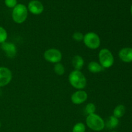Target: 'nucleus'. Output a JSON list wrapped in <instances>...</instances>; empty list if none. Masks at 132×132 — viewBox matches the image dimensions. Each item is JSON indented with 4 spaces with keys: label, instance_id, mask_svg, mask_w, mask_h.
<instances>
[{
    "label": "nucleus",
    "instance_id": "obj_11",
    "mask_svg": "<svg viewBox=\"0 0 132 132\" xmlns=\"http://www.w3.org/2000/svg\"><path fill=\"white\" fill-rule=\"evenodd\" d=\"M1 48L5 52L6 55L9 57H14L16 54L17 50L15 45L11 43H3L1 45Z\"/></svg>",
    "mask_w": 132,
    "mask_h": 132
},
{
    "label": "nucleus",
    "instance_id": "obj_14",
    "mask_svg": "<svg viewBox=\"0 0 132 132\" xmlns=\"http://www.w3.org/2000/svg\"><path fill=\"white\" fill-rule=\"evenodd\" d=\"M119 123V119L117 117H114L113 116H110L108 119H107L106 121L104 122L105 124V126L107 128L110 129V130H112L117 127Z\"/></svg>",
    "mask_w": 132,
    "mask_h": 132
},
{
    "label": "nucleus",
    "instance_id": "obj_1",
    "mask_svg": "<svg viewBox=\"0 0 132 132\" xmlns=\"http://www.w3.org/2000/svg\"><path fill=\"white\" fill-rule=\"evenodd\" d=\"M68 81L70 84L74 88L82 90L86 86V79L83 73L79 70H74L70 72L68 76Z\"/></svg>",
    "mask_w": 132,
    "mask_h": 132
},
{
    "label": "nucleus",
    "instance_id": "obj_6",
    "mask_svg": "<svg viewBox=\"0 0 132 132\" xmlns=\"http://www.w3.org/2000/svg\"><path fill=\"white\" fill-rule=\"evenodd\" d=\"M44 58L46 61L52 63H60L62 59V54L60 50L55 48H50L44 53Z\"/></svg>",
    "mask_w": 132,
    "mask_h": 132
},
{
    "label": "nucleus",
    "instance_id": "obj_17",
    "mask_svg": "<svg viewBox=\"0 0 132 132\" xmlns=\"http://www.w3.org/2000/svg\"><path fill=\"white\" fill-rule=\"evenodd\" d=\"M86 126L82 122H78L76 124L72 129V132H85Z\"/></svg>",
    "mask_w": 132,
    "mask_h": 132
},
{
    "label": "nucleus",
    "instance_id": "obj_4",
    "mask_svg": "<svg viewBox=\"0 0 132 132\" xmlns=\"http://www.w3.org/2000/svg\"><path fill=\"white\" fill-rule=\"evenodd\" d=\"M99 60L100 64L104 69L110 68L114 63L113 54L107 48H103L99 51Z\"/></svg>",
    "mask_w": 132,
    "mask_h": 132
},
{
    "label": "nucleus",
    "instance_id": "obj_7",
    "mask_svg": "<svg viewBox=\"0 0 132 132\" xmlns=\"http://www.w3.org/2000/svg\"><path fill=\"white\" fill-rule=\"evenodd\" d=\"M12 74L10 70L6 67H0V87L6 86L11 81Z\"/></svg>",
    "mask_w": 132,
    "mask_h": 132
},
{
    "label": "nucleus",
    "instance_id": "obj_22",
    "mask_svg": "<svg viewBox=\"0 0 132 132\" xmlns=\"http://www.w3.org/2000/svg\"><path fill=\"white\" fill-rule=\"evenodd\" d=\"M131 15H132V5L131 6Z\"/></svg>",
    "mask_w": 132,
    "mask_h": 132
},
{
    "label": "nucleus",
    "instance_id": "obj_19",
    "mask_svg": "<svg viewBox=\"0 0 132 132\" xmlns=\"http://www.w3.org/2000/svg\"><path fill=\"white\" fill-rule=\"evenodd\" d=\"M7 32L6 30L3 27H0V43H3L7 39Z\"/></svg>",
    "mask_w": 132,
    "mask_h": 132
},
{
    "label": "nucleus",
    "instance_id": "obj_15",
    "mask_svg": "<svg viewBox=\"0 0 132 132\" xmlns=\"http://www.w3.org/2000/svg\"><path fill=\"white\" fill-rule=\"evenodd\" d=\"M125 112H126V109H125V106L122 104H119L113 110V116L118 119L121 118L125 115Z\"/></svg>",
    "mask_w": 132,
    "mask_h": 132
},
{
    "label": "nucleus",
    "instance_id": "obj_3",
    "mask_svg": "<svg viewBox=\"0 0 132 132\" xmlns=\"http://www.w3.org/2000/svg\"><path fill=\"white\" fill-rule=\"evenodd\" d=\"M28 15V10L23 4L17 5L14 8L12 11V19L14 22L18 24L23 23L25 21Z\"/></svg>",
    "mask_w": 132,
    "mask_h": 132
},
{
    "label": "nucleus",
    "instance_id": "obj_18",
    "mask_svg": "<svg viewBox=\"0 0 132 132\" xmlns=\"http://www.w3.org/2000/svg\"><path fill=\"white\" fill-rule=\"evenodd\" d=\"M95 110H96V106L94 103H90L86 104V108H85V112L88 115L95 113Z\"/></svg>",
    "mask_w": 132,
    "mask_h": 132
},
{
    "label": "nucleus",
    "instance_id": "obj_5",
    "mask_svg": "<svg viewBox=\"0 0 132 132\" xmlns=\"http://www.w3.org/2000/svg\"><path fill=\"white\" fill-rule=\"evenodd\" d=\"M83 42L86 47L92 50L98 48L101 45L100 37L95 32H88L84 35Z\"/></svg>",
    "mask_w": 132,
    "mask_h": 132
},
{
    "label": "nucleus",
    "instance_id": "obj_10",
    "mask_svg": "<svg viewBox=\"0 0 132 132\" xmlns=\"http://www.w3.org/2000/svg\"><path fill=\"white\" fill-rule=\"evenodd\" d=\"M119 57L125 63L132 62V48L126 47L121 49L119 52Z\"/></svg>",
    "mask_w": 132,
    "mask_h": 132
},
{
    "label": "nucleus",
    "instance_id": "obj_21",
    "mask_svg": "<svg viewBox=\"0 0 132 132\" xmlns=\"http://www.w3.org/2000/svg\"><path fill=\"white\" fill-rule=\"evenodd\" d=\"M5 3L8 7L14 8L17 5V0H5Z\"/></svg>",
    "mask_w": 132,
    "mask_h": 132
},
{
    "label": "nucleus",
    "instance_id": "obj_24",
    "mask_svg": "<svg viewBox=\"0 0 132 132\" xmlns=\"http://www.w3.org/2000/svg\"><path fill=\"white\" fill-rule=\"evenodd\" d=\"M0 127H1V122H0Z\"/></svg>",
    "mask_w": 132,
    "mask_h": 132
},
{
    "label": "nucleus",
    "instance_id": "obj_13",
    "mask_svg": "<svg viewBox=\"0 0 132 132\" xmlns=\"http://www.w3.org/2000/svg\"><path fill=\"white\" fill-rule=\"evenodd\" d=\"M88 70L91 73H97L104 71V68L101 65L100 63H98L95 61H91L88 64Z\"/></svg>",
    "mask_w": 132,
    "mask_h": 132
},
{
    "label": "nucleus",
    "instance_id": "obj_8",
    "mask_svg": "<svg viewBox=\"0 0 132 132\" xmlns=\"http://www.w3.org/2000/svg\"><path fill=\"white\" fill-rule=\"evenodd\" d=\"M88 99V94L85 91L79 90L72 94L71 97V101L73 104L78 105L85 103Z\"/></svg>",
    "mask_w": 132,
    "mask_h": 132
},
{
    "label": "nucleus",
    "instance_id": "obj_9",
    "mask_svg": "<svg viewBox=\"0 0 132 132\" xmlns=\"http://www.w3.org/2000/svg\"><path fill=\"white\" fill-rule=\"evenodd\" d=\"M29 11L35 15H39L43 12L44 6L40 1L37 0H33L29 3L28 6Z\"/></svg>",
    "mask_w": 132,
    "mask_h": 132
},
{
    "label": "nucleus",
    "instance_id": "obj_23",
    "mask_svg": "<svg viewBox=\"0 0 132 132\" xmlns=\"http://www.w3.org/2000/svg\"><path fill=\"white\" fill-rule=\"evenodd\" d=\"M111 132H117V131H111Z\"/></svg>",
    "mask_w": 132,
    "mask_h": 132
},
{
    "label": "nucleus",
    "instance_id": "obj_16",
    "mask_svg": "<svg viewBox=\"0 0 132 132\" xmlns=\"http://www.w3.org/2000/svg\"><path fill=\"white\" fill-rule=\"evenodd\" d=\"M54 70L56 74L58 76H63L65 72V68H64V65L60 63H56L54 66Z\"/></svg>",
    "mask_w": 132,
    "mask_h": 132
},
{
    "label": "nucleus",
    "instance_id": "obj_12",
    "mask_svg": "<svg viewBox=\"0 0 132 132\" xmlns=\"http://www.w3.org/2000/svg\"><path fill=\"white\" fill-rule=\"evenodd\" d=\"M72 64L76 70H81L85 64L83 58L79 55L73 56L72 59Z\"/></svg>",
    "mask_w": 132,
    "mask_h": 132
},
{
    "label": "nucleus",
    "instance_id": "obj_20",
    "mask_svg": "<svg viewBox=\"0 0 132 132\" xmlns=\"http://www.w3.org/2000/svg\"><path fill=\"white\" fill-rule=\"evenodd\" d=\"M72 37H73V39L75 41H77V42H80V41H81L82 40H83L84 35L82 34L81 32H76L73 33V35H72Z\"/></svg>",
    "mask_w": 132,
    "mask_h": 132
},
{
    "label": "nucleus",
    "instance_id": "obj_2",
    "mask_svg": "<svg viewBox=\"0 0 132 132\" xmlns=\"http://www.w3.org/2000/svg\"><path fill=\"white\" fill-rule=\"evenodd\" d=\"M86 123L88 127L95 131H100L105 127L104 121L95 113L88 115L86 119Z\"/></svg>",
    "mask_w": 132,
    "mask_h": 132
}]
</instances>
